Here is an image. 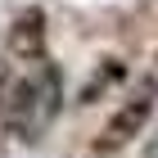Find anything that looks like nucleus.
I'll return each mask as SVG.
<instances>
[{
	"label": "nucleus",
	"instance_id": "f257e3e1",
	"mask_svg": "<svg viewBox=\"0 0 158 158\" xmlns=\"http://www.w3.org/2000/svg\"><path fill=\"white\" fill-rule=\"evenodd\" d=\"M63 99H68L63 95V63L41 59L36 68H23L14 77V86L5 90V109H0L9 140H18L27 149L41 145V135L59 122Z\"/></svg>",
	"mask_w": 158,
	"mask_h": 158
},
{
	"label": "nucleus",
	"instance_id": "f03ea898",
	"mask_svg": "<svg viewBox=\"0 0 158 158\" xmlns=\"http://www.w3.org/2000/svg\"><path fill=\"white\" fill-rule=\"evenodd\" d=\"M154 113H158V73H149V77H140V81H131L122 90L118 109L109 113V122L90 140V154L95 158H118L127 145H135L145 135V127L154 122Z\"/></svg>",
	"mask_w": 158,
	"mask_h": 158
},
{
	"label": "nucleus",
	"instance_id": "7ed1b4c3",
	"mask_svg": "<svg viewBox=\"0 0 158 158\" xmlns=\"http://www.w3.org/2000/svg\"><path fill=\"white\" fill-rule=\"evenodd\" d=\"M127 81H131V63H127V54H99V59L90 63V73L81 77L73 104H77V109H95V104L113 99Z\"/></svg>",
	"mask_w": 158,
	"mask_h": 158
},
{
	"label": "nucleus",
	"instance_id": "20e7f679",
	"mask_svg": "<svg viewBox=\"0 0 158 158\" xmlns=\"http://www.w3.org/2000/svg\"><path fill=\"white\" fill-rule=\"evenodd\" d=\"M5 41H9V54L18 68H36L41 59H50V41H45V14L32 5V9L14 14L9 32H5Z\"/></svg>",
	"mask_w": 158,
	"mask_h": 158
}]
</instances>
